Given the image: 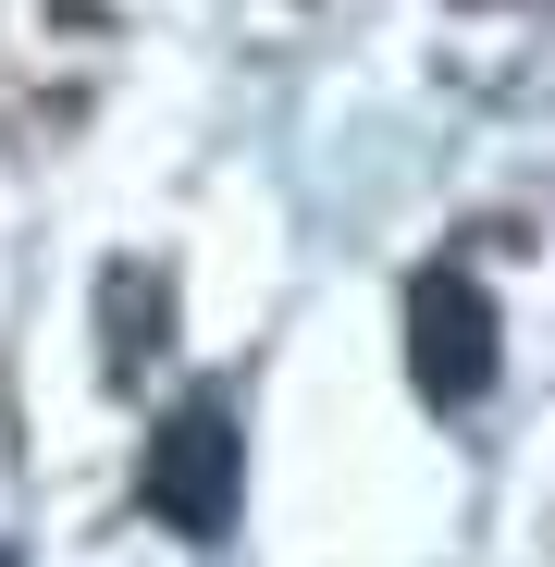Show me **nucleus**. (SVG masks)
<instances>
[{
    "mask_svg": "<svg viewBox=\"0 0 555 567\" xmlns=\"http://www.w3.org/2000/svg\"><path fill=\"white\" fill-rule=\"evenodd\" d=\"M148 518L185 530V543H223L235 506H247V432H235V395H185L161 432H148Z\"/></svg>",
    "mask_w": 555,
    "mask_h": 567,
    "instance_id": "nucleus-1",
    "label": "nucleus"
},
{
    "mask_svg": "<svg viewBox=\"0 0 555 567\" xmlns=\"http://www.w3.org/2000/svg\"><path fill=\"white\" fill-rule=\"evenodd\" d=\"M408 383L432 395V408H482V383H494V297L456 259H420L408 271Z\"/></svg>",
    "mask_w": 555,
    "mask_h": 567,
    "instance_id": "nucleus-2",
    "label": "nucleus"
},
{
    "mask_svg": "<svg viewBox=\"0 0 555 567\" xmlns=\"http://www.w3.org/2000/svg\"><path fill=\"white\" fill-rule=\"evenodd\" d=\"M0 567H13V555H0Z\"/></svg>",
    "mask_w": 555,
    "mask_h": 567,
    "instance_id": "nucleus-3",
    "label": "nucleus"
}]
</instances>
